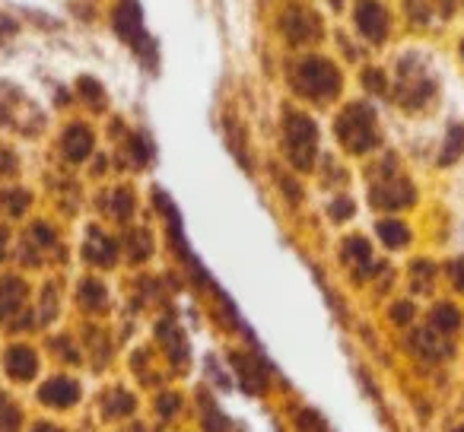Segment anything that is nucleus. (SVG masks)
<instances>
[{"mask_svg": "<svg viewBox=\"0 0 464 432\" xmlns=\"http://www.w3.org/2000/svg\"><path fill=\"white\" fill-rule=\"evenodd\" d=\"M337 137L350 153H366L379 143L375 134V118L366 105H350L341 118H337Z\"/></svg>", "mask_w": 464, "mask_h": 432, "instance_id": "f257e3e1", "label": "nucleus"}, {"mask_svg": "<svg viewBox=\"0 0 464 432\" xmlns=\"http://www.w3.org/2000/svg\"><path fill=\"white\" fill-rule=\"evenodd\" d=\"M296 90L309 99H331L341 90V73L334 71V64L322 58H309L296 67Z\"/></svg>", "mask_w": 464, "mask_h": 432, "instance_id": "f03ea898", "label": "nucleus"}, {"mask_svg": "<svg viewBox=\"0 0 464 432\" xmlns=\"http://www.w3.org/2000/svg\"><path fill=\"white\" fill-rule=\"evenodd\" d=\"M315 140H318V130L309 118L305 115L286 118V153H290L293 166L312 168V159H315Z\"/></svg>", "mask_w": 464, "mask_h": 432, "instance_id": "7ed1b4c3", "label": "nucleus"}, {"mask_svg": "<svg viewBox=\"0 0 464 432\" xmlns=\"http://www.w3.org/2000/svg\"><path fill=\"white\" fill-rule=\"evenodd\" d=\"M356 26H360V33L366 35L369 42H382L388 33L385 10H382L375 0H360V4H356Z\"/></svg>", "mask_w": 464, "mask_h": 432, "instance_id": "20e7f679", "label": "nucleus"}, {"mask_svg": "<svg viewBox=\"0 0 464 432\" xmlns=\"http://www.w3.org/2000/svg\"><path fill=\"white\" fill-rule=\"evenodd\" d=\"M4 366H7L10 379L16 381H29L39 369V360H35V350H29L26 343H16L4 353Z\"/></svg>", "mask_w": 464, "mask_h": 432, "instance_id": "39448f33", "label": "nucleus"}, {"mask_svg": "<svg viewBox=\"0 0 464 432\" xmlns=\"http://www.w3.org/2000/svg\"><path fill=\"white\" fill-rule=\"evenodd\" d=\"M39 398L48 407H73L80 400V385L71 379H52L42 385Z\"/></svg>", "mask_w": 464, "mask_h": 432, "instance_id": "423d86ee", "label": "nucleus"}, {"mask_svg": "<svg viewBox=\"0 0 464 432\" xmlns=\"http://www.w3.org/2000/svg\"><path fill=\"white\" fill-rule=\"evenodd\" d=\"M413 200V187L407 181H388L385 187H375L372 191V204L379 210H398V206H407Z\"/></svg>", "mask_w": 464, "mask_h": 432, "instance_id": "0eeeda50", "label": "nucleus"}, {"mask_svg": "<svg viewBox=\"0 0 464 432\" xmlns=\"http://www.w3.org/2000/svg\"><path fill=\"white\" fill-rule=\"evenodd\" d=\"M286 33H290L293 42H309L322 33V26H318V20L312 16V10H293V14L286 16Z\"/></svg>", "mask_w": 464, "mask_h": 432, "instance_id": "6e6552de", "label": "nucleus"}, {"mask_svg": "<svg viewBox=\"0 0 464 432\" xmlns=\"http://www.w3.org/2000/svg\"><path fill=\"white\" fill-rule=\"evenodd\" d=\"M23 299H26V286L20 280H4L0 283V322H10L23 309Z\"/></svg>", "mask_w": 464, "mask_h": 432, "instance_id": "1a4fd4ad", "label": "nucleus"}, {"mask_svg": "<svg viewBox=\"0 0 464 432\" xmlns=\"http://www.w3.org/2000/svg\"><path fill=\"white\" fill-rule=\"evenodd\" d=\"M90 149H92V134H90V128H71L67 130V137H64V153L71 156L73 162H80V159H86L90 156Z\"/></svg>", "mask_w": 464, "mask_h": 432, "instance_id": "9d476101", "label": "nucleus"}, {"mask_svg": "<svg viewBox=\"0 0 464 432\" xmlns=\"http://www.w3.org/2000/svg\"><path fill=\"white\" fill-rule=\"evenodd\" d=\"M118 33H121L128 42H140V39H147V35L140 33V14H137L134 4H124V7L118 10Z\"/></svg>", "mask_w": 464, "mask_h": 432, "instance_id": "9b49d317", "label": "nucleus"}, {"mask_svg": "<svg viewBox=\"0 0 464 432\" xmlns=\"http://www.w3.org/2000/svg\"><path fill=\"white\" fill-rule=\"evenodd\" d=\"M86 254H90V261H96V264H111V261H115V242L96 233L90 239V245H86Z\"/></svg>", "mask_w": 464, "mask_h": 432, "instance_id": "f8f14e48", "label": "nucleus"}, {"mask_svg": "<svg viewBox=\"0 0 464 432\" xmlns=\"http://www.w3.org/2000/svg\"><path fill=\"white\" fill-rule=\"evenodd\" d=\"M379 235H382V242H385L388 248H401V245H407V239H411L407 226H404V223H398V220L379 223Z\"/></svg>", "mask_w": 464, "mask_h": 432, "instance_id": "ddd939ff", "label": "nucleus"}, {"mask_svg": "<svg viewBox=\"0 0 464 432\" xmlns=\"http://www.w3.org/2000/svg\"><path fill=\"white\" fill-rule=\"evenodd\" d=\"M432 328L439 331V334H451V331L461 328V315H458V309H451V305H439L436 312H432Z\"/></svg>", "mask_w": 464, "mask_h": 432, "instance_id": "4468645a", "label": "nucleus"}, {"mask_svg": "<svg viewBox=\"0 0 464 432\" xmlns=\"http://www.w3.org/2000/svg\"><path fill=\"white\" fill-rule=\"evenodd\" d=\"M20 410H16V404L10 398H4L0 394V432H20Z\"/></svg>", "mask_w": 464, "mask_h": 432, "instance_id": "2eb2a0df", "label": "nucleus"}, {"mask_svg": "<svg viewBox=\"0 0 464 432\" xmlns=\"http://www.w3.org/2000/svg\"><path fill=\"white\" fill-rule=\"evenodd\" d=\"M102 407L109 410V417H128V413L134 410V398L124 391H111L109 398L102 400Z\"/></svg>", "mask_w": 464, "mask_h": 432, "instance_id": "dca6fc26", "label": "nucleus"}, {"mask_svg": "<svg viewBox=\"0 0 464 432\" xmlns=\"http://www.w3.org/2000/svg\"><path fill=\"white\" fill-rule=\"evenodd\" d=\"M461 149H464V128L455 124V128L449 130V143H445V149H442V166H451V162L461 156Z\"/></svg>", "mask_w": 464, "mask_h": 432, "instance_id": "f3484780", "label": "nucleus"}, {"mask_svg": "<svg viewBox=\"0 0 464 432\" xmlns=\"http://www.w3.org/2000/svg\"><path fill=\"white\" fill-rule=\"evenodd\" d=\"M77 296H80V302L90 305V309H99V305L105 302V290L96 283V280H83V283H80Z\"/></svg>", "mask_w": 464, "mask_h": 432, "instance_id": "a211bd4d", "label": "nucleus"}, {"mask_svg": "<svg viewBox=\"0 0 464 432\" xmlns=\"http://www.w3.org/2000/svg\"><path fill=\"white\" fill-rule=\"evenodd\" d=\"M156 410H160L162 417H175V410H181V398L179 394H162V398L156 400Z\"/></svg>", "mask_w": 464, "mask_h": 432, "instance_id": "6ab92c4d", "label": "nucleus"}, {"mask_svg": "<svg viewBox=\"0 0 464 432\" xmlns=\"http://www.w3.org/2000/svg\"><path fill=\"white\" fill-rule=\"evenodd\" d=\"M347 254L353 261H362V264H366V261H369V245L362 239H350L347 242Z\"/></svg>", "mask_w": 464, "mask_h": 432, "instance_id": "aec40b11", "label": "nucleus"}, {"mask_svg": "<svg viewBox=\"0 0 464 432\" xmlns=\"http://www.w3.org/2000/svg\"><path fill=\"white\" fill-rule=\"evenodd\" d=\"M350 213H353V204H350V200H337V204H331V216H334V220H347Z\"/></svg>", "mask_w": 464, "mask_h": 432, "instance_id": "412c9836", "label": "nucleus"}, {"mask_svg": "<svg viewBox=\"0 0 464 432\" xmlns=\"http://www.w3.org/2000/svg\"><path fill=\"white\" fill-rule=\"evenodd\" d=\"M451 283H455L458 290H464V258H458L455 264H451Z\"/></svg>", "mask_w": 464, "mask_h": 432, "instance_id": "4be33fe9", "label": "nucleus"}, {"mask_svg": "<svg viewBox=\"0 0 464 432\" xmlns=\"http://www.w3.org/2000/svg\"><path fill=\"white\" fill-rule=\"evenodd\" d=\"M413 315V305H407V302H401V305H394V322H401L404 324L407 318Z\"/></svg>", "mask_w": 464, "mask_h": 432, "instance_id": "5701e85b", "label": "nucleus"}, {"mask_svg": "<svg viewBox=\"0 0 464 432\" xmlns=\"http://www.w3.org/2000/svg\"><path fill=\"white\" fill-rule=\"evenodd\" d=\"M33 432H61V429H58V426H52V423H39Z\"/></svg>", "mask_w": 464, "mask_h": 432, "instance_id": "b1692460", "label": "nucleus"}, {"mask_svg": "<svg viewBox=\"0 0 464 432\" xmlns=\"http://www.w3.org/2000/svg\"><path fill=\"white\" fill-rule=\"evenodd\" d=\"M442 4H445V7H451V4H455V0H442Z\"/></svg>", "mask_w": 464, "mask_h": 432, "instance_id": "393cba45", "label": "nucleus"}, {"mask_svg": "<svg viewBox=\"0 0 464 432\" xmlns=\"http://www.w3.org/2000/svg\"><path fill=\"white\" fill-rule=\"evenodd\" d=\"M455 432H464V426H458V429H455Z\"/></svg>", "mask_w": 464, "mask_h": 432, "instance_id": "a878e982", "label": "nucleus"}, {"mask_svg": "<svg viewBox=\"0 0 464 432\" xmlns=\"http://www.w3.org/2000/svg\"><path fill=\"white\" fill-rule=\"evenodd\" d=\"M461 58H464V42H461Z\"/></svg>", "mask_w": 464, "mask_h": 432, "instance_id": "bb28decb", "label": "nucleus"}]
</instances>
